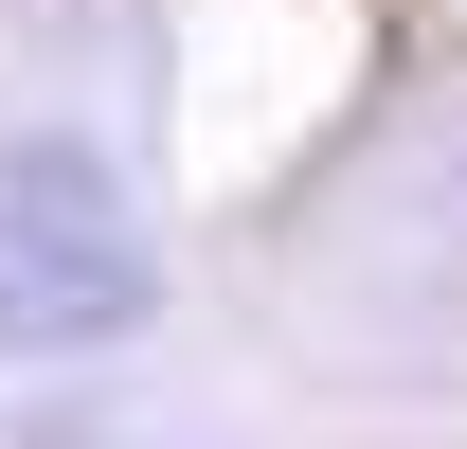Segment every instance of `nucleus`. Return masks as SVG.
<instances>
[{
	"instance_id": "obj_1",
	"label": "nucleus",
	"mask_w": 467,
	"mask_h": 449,
	"mask_svg": "<svg viewBox=\"0 0 467 449\" xmlns=\"http://www.w3.org/2000/svg\"><path fill=\"white\" fill-rule=\"evenodd\" d=\"M144 324V216L90 144H0V341L55 360V341Z\"/></svg>"
}]
</instances>
